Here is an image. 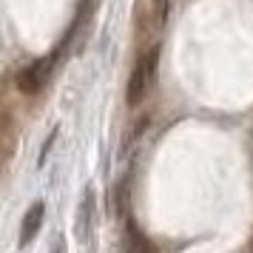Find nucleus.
Wrapping results in <instances>:
<instances>
[{
  "label": "nucleus",
  "instance_id": "obj_1",
  "mask_svg": "<svg viewBox=\"0 0 253 253\" xmlns=\"http://www.w3.org/2000/svg\"><path fill=\"white\" fill-rule=\"evenodd\" d=\"M157 63H160V46L148 48L142 57L137 60V66L131 71V77H128V85H126V103L131 108H137L142 100H145V94L151 88V80H154V74H157Z\"/></svg>",
  "mask_w": 253,
  "mask_h": 253
},
{
  "label": "nucleus",
  "instance_id": "obj_2",
  "mask_svg": "<svg viewBox=\"0 0 253 253\" xmlns=\"http://www.w3.org/2000/svg\"><path fill=\"white\" fill-rule=\"evenodd\" d=\"M60 51H51L48 57H40L35 60V63H29L20 74H17V91L20 94H29V97H35V94L43 91V85H46L48 74H51V69H54V63H57Z\"/></svg>",
  "mask_w": 253,
  "mask_h": 253
},
{
  "label": "nucleus",
  "instance_id": "obj_3",
  "mask_svg": "<svg viewBox=\"0 0 253 253\" xmlns=\"http://www.w3.org/2000/svg\"><path fill=\"white\" fill-rule=\"evenodd\" d=\"M94 219H97V202H94V191L85 188L80 196V208H77V219H74V236L77 242L91 239V230H94Z\"/></svg>",
  "mask_w": 253,
  "mask_h": 253
},
{
  "label": "nucleus",
  "instance_id": "obj_4",
  "mask_svg": "<svg viewBox=\"0 0 253 253\" xmlns=\"http://www.w3.org/2000/svg\"><path fill=\"white\" fill-rule=\"evenodd\" d=\"M43 219H46V205L37 199L35 205L23 213V222H20V236H17L20 251H23V248H29V245L35 242V236L40 233V228H43Z\"/></svg>",
  "mask_w": 253,
  "mask_h": 253
},
{
  "label": "nucleus",
  "instance_id": "obj_5",
  "mask_svg": "<svg viewBox=\"0 0 253 253\" xmlns=\"http://www.w3.org/2000/svg\"><path fill=\"white\" fill-rule=\"evenodd\" d=\"M126 253H154L151 251V242L142 236V230L134 222H128V228H126Z\"/></svg>",
  "mask_w": 253,
  "mask_h": 253
},
{
  "label": "nucleus",
  "instance_id": "obj_6",
  "mask_svg": "<svg viewBox=\"0 0 253 253\" xmlns=\"http://www.w3.org/2000/svg\"><path fill=\"white\" fill-rule=\"evenodd\" d=\"M12 154H14V134H9V137H3V134H0V176H3L6 168H9Z\"/></svg>",
  "mask_w": 253,
  "mask_h": 253
},
{
  "label": "nucleus",
  "instance_id": "obj_7",
  "mask_svg": "<svg viewBox=\"0 0 253 253\" xmlns=\"http://www.w3.org/2000/svg\"><path fill=\"white\" fill-rule=\"evenodd\" d=\"M0 134H3V137H9V134H14L12 117H9V111H3V108H0Z\"/></svg>",
  "mask_w": 253,
  "mask_h": 253
},
{
  "label": "nucleus",
  "instance_id": "obj_8",
  "mask_svg": "<svg viewBox=\"0 0 253 253\" xmlns=\"http://www.w3.org/2000/svg\"><path fill=\"white\" fill-rule=\"evenodd\" d=\"M51 253H63V239L54 242V248H51Z\"/></svg>",
  "mask_w": 253,
  "mask_h": 253
}]
</instances>
